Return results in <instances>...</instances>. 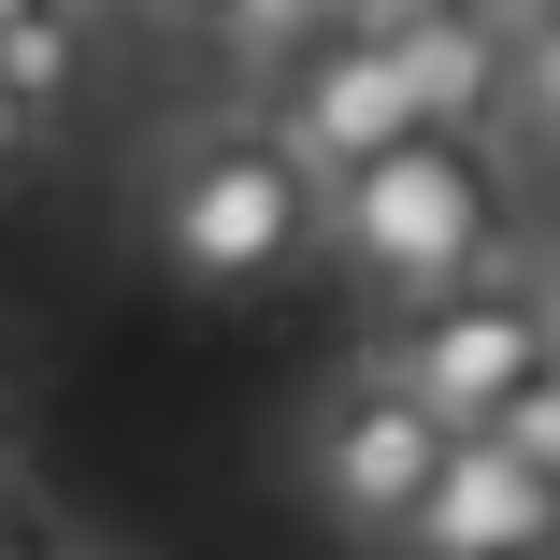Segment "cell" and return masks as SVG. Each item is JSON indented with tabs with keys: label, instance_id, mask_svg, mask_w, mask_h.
Listing matches in <instances>:
<instances>
[{
	"label": "cell",
	"instance_id": "1",
	"mask_svg": "<svg viewBox=\"0 0 560 560\" xmlns=\"http://www.w3.org/2000/svg\"><path fill=\"white\" fill-rule=\"evenodd\" d=\"M316 245L346 259V288H360L374 316H417V302H445V288H475V273L517 259V245H503V173H489V144H445V130H402L388 159L330 173V187H316Z\"/></svg>",
	"mask_w": 560,
	"mask_h": 560
},
{
	"label": "cell",
	"instance_id": "2",
	"mask_svg": "<svg viewBox=\"0 0 560 560\" xmlns=\"http://www.w3.org/2000/svg\"><path fill=\"white\" fill-rule=\"evenodd\" d=\"M144 259L187 302H245L288 259H316V173L259 130V116H215L144 173Z\"/></svg>",
	"mask_w": 560,
	"mask_h": 560
},
{
	"label": "cell",
	"instance_id": "3",
	"mask_svg": "<svg viewBox=\"0 0 560 560\" xmlns=\"http://www.w3.org/2000/svg\"><path fill=\"white\" fill-rule=\"evenodd\" d=\"M360 374H388L445 445H460V431H489V417L546 374V302H532V273L503 259V273H475V288H445V302L388 316V346H374Z\"/></svg>",
	"mask_w": 560,
	"mask_h": 560
},
{
	"label": "cell",
	"instance_id": "4",
	"mask_svg": "<svg viewBox=\"0 0 560 560\" xmlns=\"http://www.w3.org/2000/svg\"><path fill=\"white\" fill-rule=\"evenodd\" d=\"M259 130L330 187V173H360V159H388L402 130H417V101H402V58L374 44V30H330V44H302L273 86H259Z\"/></svg>",
	"mask_w": 560,
	"mask_h": 560
},
{
	"label": "cell",
	"instance_id": "5",
	"mask_svg": "<svg viewBox=\"0 0 560 560\" xmlns=\"http://www.w3.org/2000/svg\"><path fill=\"white\" fill-rule=\"evenodd\" d=\"M431 460H445V431L388 374H346V388L302 417V489L346 517V532H402V503L431 489Z\"/></svg>",
	"mask_w": 560,
	"mask_h": 560
},
{
	"label": "cell",
	"instance_id": "6",
	"mask_svg": "<svg viewBox=\"0 0 560 560\" xmlns=\"http://www.w3.org/2000/svg\"><path fill=\"white\" fill-rule=\"evenodd\" d=\"M388 546H402V560H560V489L517 475L489 431H460V445L431 460V489L402 503Z\"/></svg>",
	"mask_w": 560,
	"mask_h": 560
},
{
	"label": "cell",
	"instance_id": "7",
	"mask_svg": "<svg viewBox=\"0 0 560 560\" xmlns=\"http://www.w3.org/2000/svg\"><path fill=\"white\" fill-rule=\"evenodd\" d=\"M86 86V0H44V15H15L0 30V101L44 130V101H72Z\"/></svg>",
	"mask_w": 560,
	"mask_h": 560
},
{
	"label": "cell",
	"instance_id": "8",
	"mask_svg": "<svg viewBox=\"0 0 560 560\" xmlns=\"http://www.w3.org/2000/svg\"><path fill=\"white\" fill-rule=\"evenodd\" d=\"M201 30L231 44V72H245V86H273L302 44H330V30H346V0H215Z\"/></svg>",
	"mask_w": 560,
	"mask_h": 560
},
{
	"label": "cell",
	"instance_id": "9",
	"mask_svg": "<svg viewBox=\"0 0 560 560\" xmlns=\"http://www.w3.org/2000/svg\"><path fill=\"white\" fill-rule=\"evenodd\" d=\"M503 130L560 159V30H532V44L503 58Z\"/></svg>",
	"mask_w": 560,
	"mask_h": 560
},
{
	"label": "cell",
	"instance_id": "10",
	"mask_svg": "<svg viewBox=\"0 0 560 560\" xmlns=\"http://www.w3.org/2000/svg\"><path fill=\"white\" fill-rule=\"evenodd\" d=\"M489 445H503L517 475H546V489H560V374H532V388L489 417Z\"/></svg>",
	"mask_w": 560,
	"mask_h": 560
},
{
	"label": "cell",
	"instance_id": "11",
	"mask_svg": "<svg viewBox=\"0 0 560 560\" xmlns=\"http://www.w3.org/2000/svg\"><path fill=\"white\" fill-rule=\"evenodd\" d=\"M460 15H489L503 44H532V30H560V0H460Z\"/></svg>",
	"mask_w": 560,
	"mask_h": 560
},
{
	"label": "cell",
	"instance_id": "12",
	"mask_svg": "<svg viewBox=\"0 0 560 560\" xmlns=\"http://www.w3.org/2000/svg\"><path fill=\"white\" fill-rule=\"evenodd\" d=\"M15 159H30V116H15V101H0V173H15Z\"/></svg>",
	"mask_w": 560,
	"mask_h": 560
},
{
	"label": "cell",
	"instance_id": "13",
	"mask_svg": "<svg viewBox=\"0 0 560 560\" xmlns=\"http://www.w3.org/2000/svg\"><path fill=\"white\" fill-rule=\"evenodd\" d=\"M130 15H215V0H130Z\"/></svg>",
	"mask_w": 560,
	"mask_h": 560
},
{
	"label": "cell",
	"instance_id": "14",
	"mask_svg": "<svg viewBox=\"0 0 560 560\" xmlns=\"http://www.w3.org/2000/svg\"><path fill=\"white\" fill-rule=\"evenodd\" d=\"M15 15H44V0H0V30H15Z\"/></svg>",
	"mask_w": 560,
	"mask_h": 560
}]
</instances>
